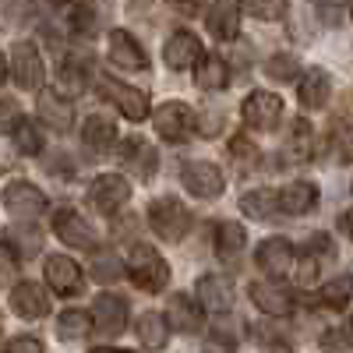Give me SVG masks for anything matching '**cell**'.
I'll use <instances>...</instances> for the list:
<instances>
[{"instance_id":"6da1fadb","label":"cell","mask_w":353,"mask_h":353,"mask_svg":"<svg viewBox=\"0 0 353 353\" xmlns=\"http://www.w3.org/2000/svg\"><path fill=\"white\" fill-rule=\"evenodd\" d=\"M124 269H128L131 283H134L138 290H145V293H159V290L170 283V265H166L163 254L152 251L149 244H131Z\"/></svg>"},{"instance_id":"7a4b0ae2","label":"cell","mask_w":353,"mask_h":353,"mask_svg":"<svg viewBox=\"0 0 353 353\" xmlns=\"http://www.w3.org/2000/svg\"><path fill=\"white\" fill-rule=\"evenodd\" d=\"M149 226L159 233L166 244H176V241L188 237V230H191V212H188L173 194H163V198H156V201L149 205Z\"/></svg>"},{"instance_id":"3957f363","label":"cell","mask_w":353,"mask_h":353,"mask_svg":"<svg viewBox=\"0 0 353 353\" xmlns=\"http://www.w3.org/2000/svg\"><path fill=\"white\" fill-rule=\"evenodd\" d=\"M152 124L156 134H163L166 141H188L194 134V113L181 99H166L163 106L152 110Z\"/></svg>"},{"instance_id":"277c9868","label":"cell","mask_w":353,"mask_h":353,"mask_svg":"<svg viewBox=\"0 0 353 353\" xmlns=\"http://www.w3.org/2000/svg\"><path fill=\"white\" fill-rule=\"evenodd\" d=\"M0 198H4L8 216H14L18 223H32L39 212H46V194L28 181H11Z\"/></svg>"},{"instance_id":"5b68a950","label":"cell","mask_w":353,"mask_h":353,"mask_svg":"<svg viewBox=\"0 0 353 353\" xmlns=\"http://www.w3.org/2000/svg\"><path fill=\"white\" fill-rule=\"evenodd\" d=\"M11 78L18 81V88H25V92H39L43 88V57L32 43H14L11 46Z\"/></svg>"},{"instance_id":"8992f818","label":"cell","mask_w":353,"mask_h":353,"mask_svg":"<svg viewBox=\"0 0 353 353\" xmlns=\"http://www.w3.org/2000/svg\"><path fill=\"white\" fill-rule=\"evenodd\" d=\"M181 181L184 191H191L194 198H219L223 194V173L216 163H205V159H188L181 170Z\"/></svg>"},{"instance_id":"52a82bcc","label":"cell","mask_w":353,"mask_h":353,"mask_svg":"<svg viewBox=\"0 0 353 353\" xmlns=\"http://www.w3.org/2000/svg\"><path fill=\"white\" fill-rule=\"evenodd\" d=\"M99 92L121 110L128 121H145L149 117V96L141 92V88H131V85H121V81H113V78H99Z\"/></svg>"},{"instance_id":"ba28073f","label":"cell","mask_w":353,"mask_h":353,"mask_svg":"<svg viewBox=\"0 0 353 353\" xmlns=\"http://www.w3.org/2000/svg\"><path fill=\"white\" fill-rule=\"evenodd\" d=\"M279 117H283V99L276 92L258 88V92H251L244 99V124L254 128V131H276Z\"/></svg>"},{"instance_id":"9c48e42d","label":"cell","mask_w":353,"mask_h":353,"mask_svg":"<svg viewBox=\"0 0 353 353\" xmlns=\"http://www.w3.org/2000/svg\"><path fill=\"white\" fill-rule=\"evenodd\" d=\"M293 265H297V254H293L290 241L283 237H269V241H261L258 244V269L269 276V279H286L293 272Z\"/></svg>"},{"instance_id":"30bf717a","label":"cell","mask_w":353,"mask_h":353,"mask_svg":"<svg viewBox=\"0 0 353 353\" xmlns=\"http://www.w3.org/2000/svg\"><path fill=\"white\" fill-rule=\"evenodd\" d=\"M46 283L53 286V293H61V297H78L85 290V276L78 269V261L68 258V254H50L46 258Z\"/></svg>"},{"instance_id":"8fae6325","label":"cell","mask_w":353,"mask_h":353,"mask_svg":"<svg viewBox=\"0 0 353 353\" xmlns=\"http://www.w3.org/2000/svg\"><path fill=\"white\" fill-rule=\"evenodd\" d=\"M128 198H131V184L124 181L121 173H103V176H96L92 181V188H88V201L96 205L99 212H117L121 205H128Z\"/></svg>"},{"instance_id":"7c38bea8","label":"cell","mask_w":353,"mask_h":353,"mask_svg":"<svg viewBox=\"0 0 353 353\" xmlns=\"http://www.w3.org/2000/svg\"><path fill=\"white\" fill-rule=\"evenodd\" d=\"M53 233H57V237H61L68 248H85V251L96 248V230H92V223H88L85 216H78L74 209H57V216H53Z\"/></svg>"},{"instance_id":"4fadbf2b","label":"cell","mask_w":353,"mask_h":353,"mask_svg":"<svg viewBox=\"0 0 353 353\" xmlns=\"http://www.w3.org/2000/svg\"><path fill=\"white\" fill-rule=\"evenodd\" d=\"M92 325L99 336H121L128 325V304L113 293H103V297L92 301Z\"/></svg>"},{"instance_id":"5bb4252c","label":"cell","mask_w":353,"mask_h":353,"mask_svg":"<svg viewBox=\"0 0 353 353\" xmlns=\"http://www.w3.org/2000/svg\"><path fill=\"white\" fill-rule=\"evenodd\" d=\"M11 311L18 314V318H25V321H39V318H46L50 314V297H46V290L39 286V283H18L14 290H11Z\"/></svg>"},{"instance_id":"9a60e30c","label":"cell","mask_w":353,"mask_h":353,"mask_svg":"<svg viewBox=\"0 0 353 353\" xmlns=\"http://www.w3.org/2000/svg\"><path fill=\"white\" fill-rule=\"evenodd\" d=\"M110 61L121 71H145V68H149L145 50L138 46V39L131 32H124V28H113V32H110Z\"/></svg>"},{"instance_id":"2e32d148","label":"cell","mask_w":353,"mask_h":353,"mask_svg":"<svg viewBox=\"0 0 353 353\" xmlns=\"http://www.w3.org/2000/svg\"><path fill=\"white\" fill-rule=\"evenodd\" d=\"M198 304L212 314H226L233 307V283L226 276H216V272H205L198 279Z\"/></svg>"},{"instance_id":"e0dca14e","label":"cell","mask_w":353,"mask_h":353,"mask_svg":"<svg viewBox=\"0 0 353 353\" xmlns=\"http://www.w3.org/2000/svg\"><path fill=\"white\" fill-rule=\"evenodd\" d=\"M121 163L138 176V181H152L156 170H159V152L152 149L149 141L128 138V141H124V149H121Z\"/></svg>"},{"instance_id":"ac0fdd59","label":"cell","mask_w":353,"mask_h":353,"mask_svg":"<svg viewBox=\"0 0 353 353\" xmlns=\"http://www.w3.org/2000/svg\"><path fill=\"white\" fill-rule=\"evenodd\" d=\"M163 61H166V68H173V71H184V68H191V64H198L201 61V43H198V36L194 32H173L170 39H166V46H163Z\"/></svg>"},{"instance_id":"d6986e66","label":"cell","mask_w":353,"mask_h":353,"mask_svg":"<svg viewBox=\"0 0 353 353\" xmlns=\"http://www.w3.org/2000/svg\"><path fill=\"white\" fill-rule=\"evenodd\" d=\"M205 25H209V32L216 39H223V43L237 39V32H241V8L233 4V0H216V4H209Z\"/></svg>"},{"instance_id":"ffe728a7","label":"cell","mask_w":353,"mask_h":353,"mask_svg":"<svg viewBox=\"0 0 353 353\" xmlns=\"http://www.w3.org/2000/svg\"><path fill=\"white\" fill-rule=\"evenodd\" d=\"M166 321H170V329L194 336V332H201L205 307L194 304L191 297H184V293H176V297H170V318H166Z\"/></svg>"},{"instance_id":"44dd1931","label":"cell","mask_w":353,"mask_h":353,"mask_svg":"<svg viewBox=\"0 0 353 353\" xmlns=\"http://www.w3.org/2000/svg\"><path fill=\"white\" fill-rule=\"evenodd\" d=\"M39 121L53 131H71L74 124V110L68 103V96L61 92H39Z\"/></svg>"},{"instance_id":"7402d4cb","label":"cell","mask_w":353,"mask_h":353,"mask_svg":"<svg viewBox=\"0 0 353 353\" xmlns=\"http://www.w3.org/2000/svg\"><path fill=\"white\" fill-rule=\"evenodd\" d=\"M241 212L258 219V223H276L283 216L279 209V191H269V188H258V191H248L241 198Z\"/></svg>"},{"instance_id":"603a6c76","label":"cell","mask_w":353,"mask_h":353,"mask_svg":"<svg viewBox=\"0 0 353 353\" xmlns=\"http://www.w3.org/2000/svg\"><path fill=\"white\" fill-rule=\"evenodd\" d=\"M251 301L261 314H272V318H286L293 311V301H290V293L276 283H254L251 286Z\"/></svg>"},{"instance_id":"cb8c5ba5","label":"cell","mask_w":353,"mask_h":353,"mask_svg":"<svg viewBox=\"0 0 353 353\" xmlns=\"http://www.w3.org/2000/svg\"><path fill=\"white\" fill-rule=\"evenodd\" d=\"M318 205V188L311 181H293L290 188L279 191V209L286 216H304Z\"/></svg>"},{"instance_id":"d4e9b609","label":"cell","mask_w":353,"mask_h":353,"mask_svg":"<svg viewBox=\"0 0 353 353\" xmlns=\"http://www.w3.org/2000/svg\"><path fill=\"white\" fill-rule=\"evenodd\" d=\"M4 248L14 254V258H36L39 248H43V233L32 226V223H18L4 233Z\"/></svg>"},{"instance_id":"484cf974","label":"cell","mask_w":353,"mask_h":353,"mask_svg":"<svg viewBox=\"0 0 353 353\" xmlns=\"http://www.w3.org/2000/svg\"><path fill=\"white\" fill-rule=\"evenodd\" d=\"M332 99V78L321 71V68H311L304 78H301V103L307 110H321Z\"/></svg>"},{"instance_id":"4316f807","label":"cell","mask_w":353,"mask_h":353,"mask_svg":"<svg viewBox=\"0 0 353 353\" xmlns=\"http://www.w3.org/2000/svg\"><path fill=\"white\" fill-rule=\"evenodd\" d=\"M244 244H248V233H244L241 223H233V219H219V223H216V254H219L223 261L241 258Z\"/></svg>"},{"instance_id":"83f0119b","label":"cell","mask_w":353,"mask_h":353,"mask_svg":"<svg viewBox=\"0 0 353 353\" xmlns=\"http://www.w3.org/2000/svg\"><path fill=\"white\" fill-rule=\"evenodd\" d=\"M286 156L290 163H311L314 159V131L304 117L290 124V141H286Z\"/></svg>"},{"instance_id":"f1b7e54d","label":"cell","mask_w":353,"mask_h":353,"mask_svg":"<svg viewBox=\"0 0 353 353\" xmlns=\"http://www.w3.org/2000/svg\"><path fill=\"white\" fill-rule=\"evenodd\" d=\"M81 141H85V149H92V152H110L117 145L113 121H106V117H88L85 128H81Z\"/></svg>"},{"instance_id":"f546056e","label":"cell","mask_w":353,"mask_h":353,"mask_svg":"<svg viewBox=\"0 0 353 353\" xmlns=\"http://www.w3.org/2000/svg\"><path fill=\"white\" fill-rule=\"evenodd\" d=\"M138 339H141L145 350H163L170 343V321H166V314H159V311L141 314L138 318Z\"/></svg>"},{"instance_id":"4dcf8cb0","label":"cell","mask_w":353,"mask_h":353,"mask_svg":"<svg viewBox=\"0 0 353 353\" xmlns=\"http://www.w3.org/2000/svg\"><path fill=\"white\" fill-rule=\"evenodd\" d=\"M198 88H209V92H216V88H226V81H230V68H226V61H219V57H201L198 61Z\"/></svg>"},{"instance_id":"1f68e13d","label":"cell","mask_w":353,"mask_h":353,"mask_svg":"<svg viewBox=\"0 0 353 353\" xmlns=\"http://www.w3.org/2000/svg\"><path fill=\"white\" fill-rule=\"evenodd\" d=\"M64 21H68V28H74V32H81V36L96 32V14L85 0H71V4L64 8Z\"/></svg>"},{"instance_id":"d6a6232c","label":"cell","mask_w":353,"mask_h":353,"mask_svg":"<svg viewBox=\"0 0 353 353\" xmlns=\"http://www.w3.org/2000/svg\"><path fill=\"white\" fill-rule=\"evenodd\" d=\"M353 297V283L350 276H339V279H329L325 286L318 290V301L325 307H346V301Z\"/></svg>"},{"instance_id":"836d02e7","label":"cell","mask_w":353,"mask_h":353,"mask_svg":"<svg viewBox=\"0 0 353 353\" xmlns=\"http://www.w3.org/2000/svg\"><path fill=\"white\" fill-rule=\"evenodd\" d=\"M237 8L261 21H279L286 14V0H237Z\"/></svg>"},{"instance_id":"e575fe53","label":"cell","mask_w":353,"mask_h":353,"mask_svg":"<svg viewBox=\"0 0 353 353\" xmlns=\"http://www.w3.org/2000/svg\"><path fill=\"white\" fill-rule=\"evenodd\" d=\"M88 314L85 311H64L61 318H57V336L61 339H68V343H74V339H81L85 332H88Z\"/></svg>"},{"instance_id":"d590c367","label":"cell","mask_w":353,"mask_h":353,"mask_svg":"<svg viewBox=\"0 0 353 353\" xmlns=\"http://www.w3.org/2000/svg\"><path fill=\"white\" fill-rule=\"evenodd\" d=\"M14 149L21 156H39L43 152V134H39V128L32 121H21L14 128Z\"/></svg>"},{"instance_id":"8d00e7d4","label":"cell","mask_w":353,"mask_h":353,"mask_svg":"<svg viewBox=\"0 0 353 353\" xmlns=\"http://www.w3.org/2000/svg\"><path fill=\"white\" fill-rule=\"evenodd\" d=\"M230 156H233V163H237L241 170H254L258 159H261L258 145H254L251 138H244V134H237V138L230 141Z\"/></svg>"},{"instance_id":"74e56055","label":"cell","mask_w":353,"mask_h":353,"mask_svg":"<svg viewBox=\"0 0 353 353\" xmlns=\"http://www.w3.org/2000/svg\"><path fill=\"white\" fill-rule=\"evenodd\" d=\"M297 71H301V64H297V57H293V53H276V57L265 61V74L276 78V81H290Z\"/></svg>"},{"instance_id":"f35d334b","label":"cell","mask_w":353,"mask_h":353,"mask_svg":"<svg viewBox=\"0 0 353 353\" xmlns=\"http://www.w3.org/2000/svg\"><path fill=\"white\" fill-rule=\"evenodd\" d=\"M92 279H99V283L121 279V258L110 254V251H96V258H92Z\"/></svg>"},{"instance_id":"ab89813d","label":"cell","mask_w":353,"mask_h":353,"mask_svg":"<svg viewBox=\"0 0 353 353\" xmlns=\"http://www.w3.org/2000/svg\"><path fill=\"white\" fill-rule=\"evenodd\" d=\"M85 71L78 64H64L61 68V78H57V88H61V96H81L85 92Z\"/></svg>"},{"instance_id":"60d3db41","label":"cell","mask_w":353,"mask_h":353,"mask_svg":"<svg viewBox=\"0 0 353 353\" xmlns=\"http://www.w3.org/2000/svg\"><path fill=\"white\" fill-rule=\"evenodd\" d=\"M21 124V110L14 99H0V134H14V128Z\"/></svg>"},{"instance_id":"b9f144b4","label":"cell","mask_w":353,"mask_h":353,"mask_svg":"<svg viewBox=\"0 0 353 353\" xmlns=\"http://www.w3.org/2000/svg\"><path fill=\"white\" fill-rule=\"evenodd\" d=\"M4 353H43V343H39L36 336H14V339L4 346Z\"/></svg>"},{"instance_id":"7bdbcfd3","label":"cell","mask_w":353,"mask_h":353,"mask_svg":"<svg viewBox=\"0 0 353 353\" xmlns=\"http://www.w3.org/2000/svg\"><path fill=\"white\" fill-rule=\"evenodd\" d=\"M212 339L219 343V346H237V332H233L230 325H226V321H216V329H212Z\"/></svg>"},{"instance_id":"ee69618b","label":"cell","mask_w":353,"mask_h":353,"mask_svg":"<svg viewBox=\"0 0 353 353\" xmlns=\"http://www.w3.org/2000/svg\"><path fill=\"white\" fill-rule=\"evenodd\" d=\"M170 4H173V8H181V11H198L205 0H170Z\"/></svg>"},{"instance_id":"f6af8a7d","label":"cell","mask_w":353,"mask_h":353,"mask_svg":"<svg viewBox=\"0 0 353 353\" xmlns=\"http://www.w3.org/2000/svg\"><path fill=\"white\" fill-rule=\"evenodd\" d=\"M339 226H343V230H346V237H350V241H353V209H350V212H343V216H339Z\"/></svg>"},{"instance_id":"bcb514c9","label":"cell","mask_w":353,"mask_h":353,"mask_svg":"<svg viewBox=\"0 0 353 353\" xmlns=\"http://www.w3.org/2000/svg\"><path fill=\"white\" fill-rule=\"evenodd\" d=\"M4 78H8V61H4V53H0V85H4Z\"/></svg>"},{"instance_id":"7dc6e473","label":"cell","mask_w":353,"mask_h":353,"mask_svg":"<svg viewBox=\"0 0 353 353\" xmlns=\"http://www.w3.org/2000/svg\"><path fill=\"white\" fill-rule=\"evenodd\" d=\"M92 353H128V350H113V346H99V350H92Z\"/></svg>"},{"instance_id":"c3c4849f","label":"cell","mask_w":353,"mask_h":353,"mask_svg":"<svg viewBox=\"0 0 353 353\" xmlns=\"http://www.w3.org/2000/svg\"><path fill=\"white\" fill-rule=\"evenodd\" d=\"M350 336H353V318H350Z\"/></svg>"},{"instance_id":"681fc988","label":"cell","mask_w":353,"mask_h":353,"mask_svg":"<svg viewBox=\"0 0 353 353\" xmlns=\"http://www.w3.org/2000/svg\"><path fill=\"white\" fill-rule=\"evenodd\" d=\"M350 283H353V272H350Z\"/></svg>"}]
</instances>
